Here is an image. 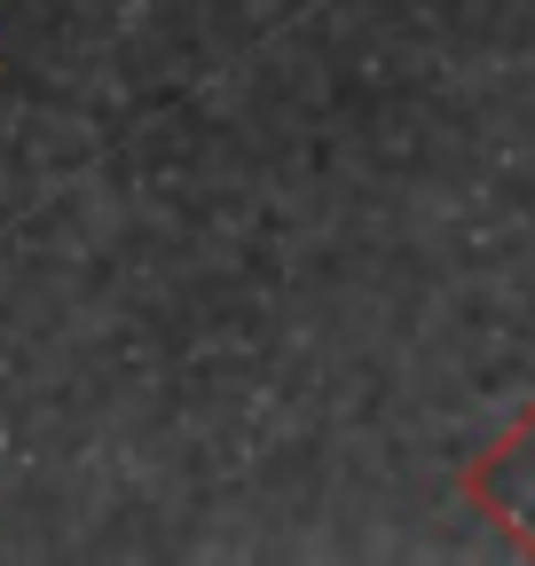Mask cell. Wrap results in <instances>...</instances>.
<instances>
[{
	"instance_id": "obj_1",
	"label": "cell",
	"mask_w": 535,
	"mask_h": 566,
	"mask_svg": "<svg viewBox=\"0 0 535 566\" xmlns=\"http://www.w3.org/2000/svg\"><path fill=\"white\" fill-rule=\"evenodd\" d=\"M457 495H464V504H473L520 558H535V401L457 472Z\"/></svg>"
}]
</instances>
